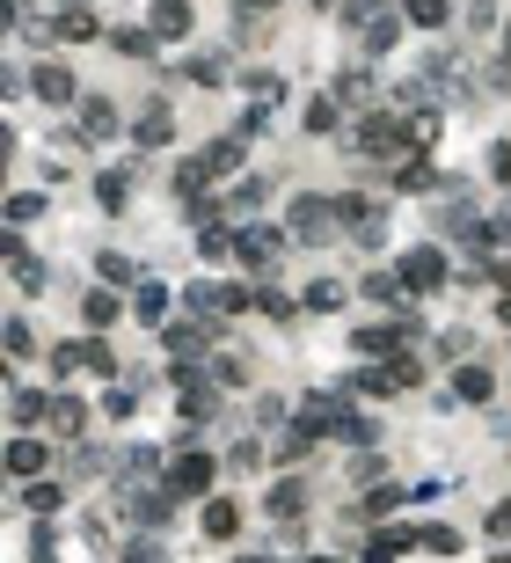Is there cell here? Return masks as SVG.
Returning <instances> with one entry per match:
<instances>
[{
	"label": "cell",
	"instance_id": "obj_25",
	"mask_svg": "<svg viewBox=\"0 0 511 563\" xmlns=\"http://www.w3.org/2000/svg\"><path fill=\"white\" fill-rule=\"evenodd\" d=\"M169 308H175V286H169V278H146L139 294H132V315H139L146 330H154V337L169 330Z\"/></svg>",
	"mask_w": 511,
	"mask_h": 563
},
{
	"label": "cell",
	"instance_id": "obj_36",
	"mask_svg": "<svg viewBox=\"0 0 511 563\" xmlns=\"http://www.w3.org/2000/svg\"><path fill=\"white\" fill-rule=\"evenodd\" d=\"M394 8H402V23H410V29H424V37L453 23V0H394Z\"/></svg>",
	"mask_w": 511,
	"mask_h": 563
},
{
	"label": "cell",
	"instance_id": "obj_9",
	"mask_svg": "<svg viewBox=\"0 0 511 563\" xmlns=\"http://www.w3.org/2000/svg\"><path fill=\"white\" fill-rule=\"evenodd\" d=\"M388 183H394L402 197H431V191H446V169H438L424 147H410V154H402V161L388 169Z\"/></svg>",
	"mask_w": 511,
	"mask_h": 563
},
{
	"label": "cell",
	"instance_id": "obj_31",
	"mask_svg": "<svg viewBox=\"0 0 511 563\" xmlns=\"http://www.w3.org/2000/svg\"><path fill=\"white\" fill-rule=\"evenodd\" d=\"M343 395H358V403H388V395H402V388H394L388 359H373V367H358L351 381H343Z\"/></svg>",
	"mask_w": 511,
	"mask_h": 563
},
{
	"label": "cell",
	"instance_id": "obj_57",
	"mask_svg": "<svg viewBox=\"0 0 511 563\" xmlns=\"http://www.w3.org/2000/svg\"><path fill=\"white\" fill-rule=\"evenodd\" d=\"M489 563H511V549H497V556H489Z\"/></svg>",
	"mask_w": 511,
	"mask_h": 563
},
{
	"label": "cell",
	"instance_id": "obj_8",
	"mask_svg": "<svg viewBox=\"0 0 511 563\" xmlns=\"http://www.w3.org/2000/svg\"><path fill=\"white\" fill-rule=\"evenodd\" d=\"M51 454H59L51 432H15V440H8V476H15V483H45Z\"/></svg>",
	"mask_w": 511,
	"mask_h": 563
},
{
	"label": "cell",
	"instance_id": "obj_27",
	"mask_svg": "<svg viewBox=\"0 0 511 563\" xmlns=\"http://www.w3.org/2000/svg\"><path fill=\"white\" fill-rule=\"evenodd\" d=\"M358 294L365 300H373V308H388V315H402V308H410V286H402V271H365V278H358Z\"/></svg>",
	"mask_w": 511,
	"mask_h": 563
},
{
	"label": "cell",
	"instance_id": "obj_15",
	"mask_svg": "<svg viewBox=\"0 0 511 563\" xmlns=\"http://www.w3.org/2000/svg\"><path fill=\"white\" fill-rule=\"evenodd\" d=\"M8 271H15V294H23V300H37L51 286V264L23 242V235H8Z\"/></svg>",
	"mask_w": 511,
	"mask_h": 563
},
{
	"label": "cell",
	"instance_id": "obj_48",
	"mask_svg": "<svg viewBox=\"0 0 511 563\" xmlns=\"http://www.w3.org/2000/svg\"><path fill=\"white\" fill-rule=\"evenodd\" d=\"M483 535L497 541V549H511V498H497V505L483 513Z\"/></svg>",
	"mask_w": 511,
	"mask_h": 563
},
{
	"label": "cell",
	"instance_id": "obj_12",
	"mask_svg": "<svg viewBox=\"0 0 511 563\" xmlns=\"http://www.w3.org/2000/svg\"><path fill=\"white\" fill-rule=\"evenodd\" d=\"M45 37H51V45H96V37H110V29H102L96 8H51Z\"/></svg>",
	"mask_w": 511,
	"mask_h": 563
},
{
	"label": "cell",
	"instance_id": "obj_14",
	"mask_svg": "<svg viewBox=\"0 0 511 563\" xmlns=\"http://www.w3.org/2000/svg\"><path fill=\"white\" fill-rule=\"evenodd\" d=\"M205 169H212V183H242V169H248V140L242 132H219V140H205Z\"/></svg>",
	"mask_w": 511,
	"mask_h": 563
},
{
	"label": "cell",
	"instance_id": "obj_26",
	"mask_svg": "<svg viewBox=\"0 0 511 563\" xmlns=\"http://www.w3.org/2000/svg\"><path fill=\"white\" fill-rule=\"evenodd\" d=\"M102 45L118 51V59H132V67H146V59L161 51V37H154L146 23H110V37H102Z\"/></svg>",
	"mask_w": 511,
	"mask_h": 563
},
{
	"label": "cell",
	"instance_id": "obj_5",
	"mask_svg": "<svg viewBox=\"0 0 511 563\" xmlns=\"http://www.w3.org/2000/svg\"><path fill=\"white\" fill-rule=\"evenodd\" d=\"M489 403H497V373L483 359H461L453 381H446V395H438V410H489Z\"/></svg>",
	"mask_w": 511,
	"mask_h": 563
},
{
	"label": "cell",
	"instance_id": "obj_35",
	"mask_svg": "<svg viewBox=\"0 0 511 563\" xmlns=\"http://www.w3.org/2000/svg\"><path fill=\"white\" fill-rule=\"evenodd\" d=\"M264 205H270V176H242V183L227 191V213H234V220H256Z\"/></svg>",
	"mask_w": 511,
	"mask_h": 563
},
{
	"label": "cell",
	"instance_id": "obj_58",
	"mask_svg": "<svg viewBox=\"0 0 511 563\" xmlns=\"http://www.w3.org/2000/svg\"><path fill=\"white\" fill-rule=\"evenodd\" d=\"M234 563H270V556H234Z\"/></svg>",
	"mask_w": 511,
	"mask_h": 563
},
{
	"label": "cell",
	"instance_id": "obj_33",
	"mask_svg": "<svg viewBox=\"0 0 511 563\" xmlns=\"http://www.w3.org/2000/svg\"><path fill=\"white\" fill-rule=\"evenodd\" d=\"M45 213H51V191H8V235H29Z\"/></svg>",
	"mask_w": 511,
	"mask_h": 563
},
{
	"label": "cell",
	"instance_id": "obj_47",
	"mask_svg": "<svg viewBox=\"0 0 511 563\" xmlns=\"http://www.w3.org/2000/svg\"><path fill=\"white\" fill-rule=\"evenodd\" d=\"M388 373H394V388L410 395V388H424V359H416V351H394L388 359Z\"/></svg>",
	"mask_w": 511,
	"mask_h": 563
},
{
	"label": "cell",
	"instance_id": "obj_6",
	"mask_svg": "<svg viewBox=\"0 0 511 563\" xmlns=\"http://www.w3.org/2000/svg\"><path fill=\"white\" fill-rule=\"evenodd\" d=\"M29 96L45 103V110H81V96H88V88L73 81L66 59H37V67H29Z\"/></svg>",
	"mask_w": 511,
	"mask_h": 563
},
{
	"label": "cell",
	"instance_id": "obj_17",
	"mask_svg": "<svg viewBox=\"0 0 511 563\" xmlns=\"http://www.w3.org/2000/svg\"><path fill=\"white\" fill-rule=\"evenodd\" d=\"M118 132H124L118 103H110V96H81V140H88V147H110Z\"/></svg>",
	"mask_w": 511,
	"mask_h": 563
},
{
	"label": "cell",
	"instance_id": "obj_41",
	"mask_svg": "<svg viewBox=\"0 0 511 563\" xmlns=\"http://www.w3.org/2000/svg\"><path fill=\"white\" fill-rule=\"evenodd\" d=\"M96 205L102 213H124V205H132V169H102L96 176Z\"/></svg>",
	"mask_w": 511,
	"mask_h": 563
},
{
	"label": "cell",
	"instance_id": "obj_1",
	"mask_svg": "<svg viewBox=\"0 0 511 563\" xmlns=\"http://www.w3.org/2000/svg\"><path fill=\"white\" fill-rule=\"evenodd\" d=\"M285 235H292V249H329L343 235L337 197H329V191H292L285 197Z\"/></svg>",
	"mask_w": 511,
	"mask_h": 563
},
{
	"label": "cell",
	"instance_id": "obj_19",
	"mask_svg": "<svg viewBox=\"0 0 511 563\" xmlns=\"http://www.w3.org/2000/svg\"><path fill=\"white\" fill-rule=\"evenodd\" d=\"M8 424H15V432H45L51 424V388H23V381H15V388H8Z\"/></svg>",
	"mask_w": 511,
	"mask_h": 563
},
{
	"label": "cell",
	"instance_id": "obj_3",
	"mask_svg": "<svg viewBox=\"0 0 511 563\" xmlns=\"http://www.w3.org/2000/svg\"><path fill=\"white\" fill-rule=\"evenodd\" d=\"M394 271H402V286H410L416 300H431L446 278H453V249L446 242H410L402 256H394Z\"/></svg>",
	"mask_w": 511,
	"mask_h": 563
},
{
	"label": "cell",
	"instance_id": "obj_30",
	"mask_svg": "<svg viewBox=\"0 0 511 563\" xmlns=\"http://www.w3.org/2000/svg\"><path fill=\"white\" fill-rule=\"evenodd\" d=\"M96 286H118V294H139V286H146V271L132 264L124 249H102V256H96Z\"/></svg>",
	"mask_w": 511,
	"mask_h": 563
},
{
	"label": "cell",
	"instance_id": "obj_18",
	"mask_svg": "<svg viewBox=\"0 0 511 563\" xmlns=\"http://www.w3.org/2000/svg\"><path fill=\"white\" fill-rule=\"evenodd\" d=\"M264 519H270V527H300V519H307V483H300V476L270 483L264 490Z\"/></svg>",
	"mask_w": 511,
	"mask_h": 563
},
{
	"label": "cell",
	"instance_id": "obj_34",
	"mask_svg": "<svg viewBox=\"0 0 511 563\" xmlns=\"http://www.w3.org/2000/svg\"><path fill=\"white\" fill-rule=\"evenodd\" d=\"M175 74H183V81H197V88H227V81H234V67H227L219 51H191V59H183Z\"/></svg>",
	"mask_w": 511,
	"mask_h": 563
},
{
	"label": "cell",
	"instance_id": "obj_22",
	"mask_svg": "<svg viewBox=\"0 0 511 563\" xmlns=\"http://www.w3.org/2000/svg\"><path fill=\"white\" fill-rule=\"evenodd\" d=\"M118 322H124V300H118V286H88V294H81V330H88V337L118 330Z\"/></svg>",
	"mask_w": 511,
	"mask_h": 563
},
{
	"label": "cell",
	"instance_id": "obj_54",
	"mask_svg": "<svg viewBox=\"0 0 511 563\" xmlns=\"http://www.w3.org/2000/svg\"><path fill=\"white\" fill-rule=\"evenodd\" d=\"M467 29H497V0H467Z\"/></svg>",
	"mask_w": 511,
	"mask_h": 563
},
{
	"label": "cell",
	"instance_id": "obj_42",
	"mask_svg": "<svg viewBox=\"0 0 511 563\" xmlns=\"http://www.w3.org/2000/svg\"><path fill=\"white\" fill-rule=\"evenodd\" d=\"M416 541H424V556H461V527H453V519H431V527H416Z\"/></svg>",
	"mask_w": 511,
	"mask_h": 563
},
{
	"label": "cell",
	"instance_id": "obj_44",
	"mask_svg": "<svg viewBox=\"0 0 511 563\" xmlns=\"http://www.w3.org/2000/svg\"><path fill=\"white\" fill-rule=\"evenodd\" d=\"M438 132H446V110H438V103H424V110H410V140H416V147H424V154L438 147Z\"/></svg>",
	"mask_w": 511,
	"mask_h": 563
},
{
	"label": "cell",
	"instance_id": "obj_16",
	"mask_svg": "<svg viewBox=\"0 0 511 563\" xmlns=\"http://www.w3.org/2000/svg\"><path fill=\"white\" fill-rule=\"evenodd\" d=\"M183 300H191V308H205V315H227V322H234V315H248V308H256V286H242V278H234V286H191Z\"/></svg>",
	"mask_w": 511,
	"mask_h": 563
},
{
	"label": "cell",
	"instance_id": "obj_39",
	"mask_svg": "<svg viewBox=\"0 0 511 563\" xmlns=\"http://www.w3.org/2000/svg\"><path fill=\"white\" fill-rule=\"evenodd\" d=\"M300 300H307V315H343V308H351V286H343V278H315Z\"/></svg>",
	"mask_w": 511,
	"mask_h": 563
},
{
	"label": "cell",
	"instance_id": "obj_43",
	"mask_svg": "<svg viewBox=\"0 0 511 563\" xmlns=\"http://www.w3.org/2000/svg\"><path fill=\"white\" fill-rule=\"evenodd\" d=\"M37 359V330H29V315H8V367H29Z\"/></svg>",
	"mask_w": 511,
	"mask_h": 563
},
{
	"label": "cell",
	"instance_id": "obj_2",
	"mask_svg": "<svg viewBox=\"0 0 511 563\" xmlns=\"http://www.w3.org/2000/svg\"><path fill=\"white\" fill-rule=\"evenodd\" d=\"M161 483H169L183 505H191V498L205 505V498H219V490H212L219 483V454H205V446H175L169 468H161Z\"/></svg>",
	"mask_w": 511,
	"mask_h": 563
},
{
	"label": "cell",
	"instance_id": "obj_13",
	"mask_svg": "<svg viewBox=\"0 0 511 563\" xmlns=\"http://www.w3.org/2000/svg\"><path fill=\"white\" fill-rule=\"evenodd\" d=\"M169 140H175V110H169V96H154L139 118H132V147H139V154H161Z\"/></svg>",
	"mask_w": 511,
	"mask_h": 563
},
{
	"label": "cell",
	"instance_id": "obj_32",
	"mask_svg": "<svg viewBox=\"0 0 511 563\" xmlns=\"http://www.w3.org/2000/svg\"><path fill=\"white\" fill-rule=\"evenodd\" d=\"M402 37H410V23H402V8H394V15H380V23H373V29L358 37V59H388V51L402 45Z\"/></svg>",
	"mask_w": 511,
	"mask_h": 563
},
{
	"label": "cell",
	"instance_id": "obj_11",
	"mask_svg": "<svg viewBox=\"0 0 511 563\" xmlns=\"http://www.w3.org/2000/svg\"><path fill=\"white\" fill-rule=\"evenodd\" d=\"M410 549H424V541H416V527H388V519H380V527H365L358 563H402Z\"/></svg>",
	"mask_w": 511,
	"mask_h": 563
},
{
	"label": "cell",
	"instance_id": "obj_45",
	"mask_svg": "<svg viewBox=\"0 0 511 563\" xmlns=\"http://www.w3.org/2000/svg\"><path fill=\"white\" fill-rule=\"evenodd\" d=\"M102 417H110V424H124V417H139V388H124V381H110V388H102Z\"/></svg>",
	"mask_w": 511,
	"mask_h": 563
},
{
	"label": "cell",
	"instance_id": "obj_28",
	"mask_svg": "<svg viewBox=\"0 0 511 563\" xmlns=\"http://www.w3.org/2000/svg\"><path fill=\"white\" fill-rule=\"evenodd\" d=\"M256 315H264V322H278V330H292V322L307 315V300H292L285 286H270V278H256Z\"/></svg>",
	"mask_w": 511,
	"mask_h": 563
},
{
	"label": "cell",
	"instance_id": "obj_46",
	"mask_svg": "<svg viewBox=\"0 0 511 563\" xmlns=\"http://www.w3.org/2000/svg\"><path fill=\"white\" fill-rule=\"evenodd\" d=\"M264 462H270V446L256 440V432H242V440L227 446V468H242V476H248V468H264Z\"/></svg>",
	"mask_w": 511,
	"mask_h": 563
},
{
	"label": "cell",
	"instance_id": "obj_10",
	"mask_svg": "<svg viewBox=\"0 0 511 563\" xmlns=\"http://www.w3.org/2000/svg\"><path fill=\"white\" fill-rule=\"evenodd\" d=\"M146 29H154L161 45H191L197 37V8L191 0H146Z\"/></svg>",
	"mask_w": 511,
	"mask_h": 563
},
{
	"label": "cell",
	"instance_id": "obj_49",
	"mask_svg": "<svg viewBox=\"0 0 511 563\" xmlns=\"http://www.w3.org/2000/svg\"><path fill=\"white\" fill-rule=\"evenodd\" d=\"M124 563H169V541H161V535H139L132 549H124Z\"/></svg>",
	"mask_w": 511,
	"mask_h": 563
},
{
	"label": "cell",
	"instance_id": "obj_37",
	"mask_svg": "<svg viewBox=\"0 0 511 563\" xmlns=\"http://www.w3.org/2000/svg\"><path fill=\"white\" fill-rule=\"evenodd\" d=\"M242 535V505L234 498H205V541H234Z\"/></svg>",
	"mask_w": 511,
	"mask_h": 563
},
{
	"label": "cell",
	"instance_id": "obj_38",
	"mask_svg": "<svg viewBox=\"0 0 511 563\" xmlns=\"http://www.w3.org/2000/svg\"><path fill=\"white\" fill-rule=\"evenodd\" d=\"M380 15H394V0H343V8H337V29L365 37V29L380 23Z\"/></svg>",
	"mask_w": 511,
	"mask_h": 563
},
{
	"label": "cell",
	"instance_id": "obj_24",
	"mask_svg": "<svg viewBox=\"0 0 511 563\" xmlns=\"http://www.w3.org/2000/svg\"><path fill=\"white\" fill-rule=\"evenodd\" d=\"M88 417H96V410H88L81 395H51V424H45V432H51L59 446H81V432H88Z\"/></svg>",
	"mask_w": 511,
	"mask_h": 563
},
{
	"label": "cell",
	"instance_id": "obj_53",
	"mask_svg": "<svg viewBox=\"0 0 511 563\" xmlns=\"http://www.w3.org/2000/svg\"><path fill=\"white\" fill-rule=\"evenodd\" d=\"M438 359H453V367H461V359H467V330H438Z\"/></svg>",
	"mask_w": 511,
	"mask_h": 563
},
{
	"label": "cell",
	"instance_id": "obj_20",
	"mask_svg": "<svg viewBox=\"0 0 511 563\" xmlns=\"http://www.w3.org/2000/svg\"><path fill=\"white\" fill-rule=\"evenodd\" d=\"M212 344H219L212 322H169V330H161V351H169V359H205Z\"/></svg>",
	"mask_w": 511,
	"mask_h": 563
},
{
	"label": "cell",
	"instance_id": "obj_21",
	"mask_svg": "<svg viewBox=\"0 0 511 563\" xmlns=\"http://www.w3.org/2000/svg\"><path fill=\"white\" fill-rule=\"evenodd\" d=\"M351 110H343L337 96H307V110H300V132H307V140H343V132H351Z\"/></svg>",
	"mask_w": 511,
	"mask_h": 563
},
{
	"label": "cell",
	"instance_id": "obj_50",
	"mask_svg": "<svg viewBox=\"0 0 511 563\" xmlns=\"http://www.w3.org/2000/svg\"><path fill=\"white\" fill-rule=\"evenodd\" d=\"M483 169H489V183H511V140H489Z\"/></svg>",
	"mask_w": 511,
	"mask_h": 563
},
{
	"label": "cell",
	"instance_id": "obj_51",
	"mask_svg": "<svg viewBox=\"0 0 511 563\" xmlns=\"http://www.w3.org/2000/svg\"><path fill=\"white\" fill-rule=\"evenodd\" d=\"M88 373H102V381H118V351L102 337H88Z\"/></svg>",
	"mask_w": 511,
	"mask_h": 563
},
{
	"label": "cell",
	"instance_id": "obj_23",
	"mask_svg": "<svg viewBox=\"0 0 511 563\" xmlns=\"http://www.w3.org/2000/svg\"><path fill=\"white\" fill-rule=\"evenodd\" d=\"M15 513L59 519V513H66V483H59V476H45V483H15Z\"/></svg>",
	"mask_w": 511,
	"mask_h": 563
},
{
	"label": "cell",
	"instance_id": "obj_55",
	"mask_svg": "<svg viewBox=\"0 0 511 563\" xmlns=\"http://www.w3.org/2000/svg\"><path fill=\"white\" fill-rule=\"evenodd\" d=\"M497 59H504V74H511V23H504V37H497Z\"/></svg>",
	"mask_w": 511,
	"mask_h": 563
},
{
	"label": "cell",
	"instance_id": "obj_40",
	"mask_svg": "<svg viewBox=\"0 0 511 563\" xmlns=\"http://www.w3.org/2000/svg\"><path fill=\"white\" fill-rule=\"evenodd\" d=\"M45 359H51V381H73V373L88 367V337H59Z\"/></svg>",
	"mask_w": 511,
	"mask_h": 563
},
{
	"label": "cell",
	"instance_id": "obj_52",
	"mask_svg": "<svg viewBox=\"0 0 511 563\" xmlns=\"http://www.w3.org/2000/svg\"><path fill=\"white\" fill-rule=\"evenodd\" d=\"M380 468H388V462H380V446H365V454H351V483H373Z\"/></svg>",
	"mask_w": 511,
	"mask_h": 563
},
{
	"label": "cell",
	"instance_id": "obj_7",
	"mask_svg": "<svg viewBox=\"0 0 511 563\" xmlns=\"http://www.w3.org/2000/svg\"><path fill=\"white\" fill-rule=\"evenodd\" d=\"M343 417H351V395H337V388H307L300 403H292V424H307L315 440L343 432Z\"/></svg>",
	"mask_w": 511,
	"mask_h": 563
},
{
	"label": "cell",
	"instance_id": "obj_56",
	"mask_svg": "<svg viewBox=\"0 0 511 563\" xmlns=\"http://www.w3.org/2000/svg\"><path fill=\"white\" fill-rule=\"evenodd\" d=\"M497 322H504V330H511V294H504V300H497Z\"/></svg>",
	"mask_w": 511,
	"mask_h": 563
},
{
	"label": "cell",
	"instance_id": "obj_29",
	"mask_svg": "<svg viewBox=\"0 0 511 563\" xmlns=\"http://www.w3.org/2000/svg\"><path fill=\"white\" fill-rule=\"evenodd\" d=\"M270 462H278V468H307V462H315V432H307V424L270 432Z\"/></svg>",
	"mask_w": 511,
	"mask_h": 563
},
{
	"label": "cell",
	"instance_id": "obj_4",
	"mask_svg": "<svg viewBox=\"0 0 511 563\" xmlns=\"http://www.w3.org/2000/svg\"><path fill=\"white\" fill-rule=\"evenodd\" d=\"M234 242H242V271L264 278V271L292 249V235H285V220H234Z\"/></svg>",
	"mask_w": 511,
	"mask_h": 563
}]
</instances>
